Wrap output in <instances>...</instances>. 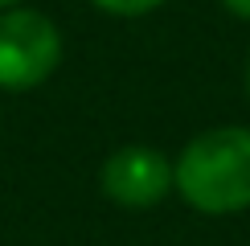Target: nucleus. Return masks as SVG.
<instances>
[{
  "label": "nucleus",
  "mask_w": 250,
  "mask_h": 246,
  "mask_svg": "<svg viewBox=\"0 0 250 246\" xmlns=\"http://www.w3.org/2000/svg\"><path fill=\"white\" fill-rule=\"evenodd\" d=\"M172 184L201 213L250 209V127H217L189 140Z\"/></svg>",
  "instance_id": "1"
},
{
  "label": "nucleus",
  "mask_w": 250,
  "mask_h": 246,
  "mask_svg": "<svg viewBox=\"0 0 250 246\" xmlns=\"http://www.w3.org/2000/svg\"><path fill=\"white\" fill-rule=\"evenodd\" d=\"M246 90H250V66H246Z\"/></svg>",
  "instance_id": "7"
},
{
  "label": "nucleus",
  "mask_w": 250,
  "mask_h": 246,
  "mask_svg": "<svg viewBox=\"0 0 250 246\" xmlns=\"http://www.w3.org/2000/svg\"><path fill=\"white\" fill-rule=\"evenodd\" d=\"M62 62V33L49 17L33 8H4L0 13V86L33 90Z\"/></svg>",
  "instance_id": "2"
},
{
  "label": "nucleus",
  "mask_w": 250,
  "mask_h": 246,
  "mask_svg": "<svg viewBox=\"0 0 250 246\" xmlns=\"http://www.w3.org/2000/svg\"><path fill=\"white\" fill-rule=\"evenodd\" d=\"M90 4L103 8V13H111V17H144L152 8H160L164 0H90Z\"/></svg>",
  "instance_id": "4"
},
{
  "label": "nucleus",
  "mask_w": 250,
  "mask_h": 246,
  "mask_svg": "<svg viewBox=\"0 0 250 246\" xmlns=\"http://www.w3.org/2000/svg\"><path fill=\"white\" fill-rule=\"evenodd\" d=\"M222 4L230 8L234 17H246V20H250V0H222Z\"/></svg>",
  "instance_id": "5"
},
{
  "label": "nucleus",
  "mask_w": 250,
  "mask_h": 246,
  "mask_svg": "<svg viewBox=\"0 0 250 246\" xmlns=\"http://www.w3.org/2000/svg\"><path fill=\"white\" fill-rule=\"evenodd\" d=\"M21 0H0V13H4V8H17Z\"/></svg>",
  "instance_id": "6"
},
{
  "label": "nucleus",
  "mask_w": 250,
  "mask_h": 246,
  "mask_svg": "<svg viewBox=\"0 0 250 246\" xmlns=\"http://www.w3.org/2000/svg\"><path fill=\"white\" fill-rule=\"evenodd\" d=\"M99 184L123 209H152L172 189V164L156 148L131 144V148H119V152L107 156V164L99 172Z\"/></svg>",
  "instance_id": "3"
}]
</instances>
